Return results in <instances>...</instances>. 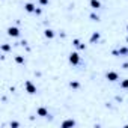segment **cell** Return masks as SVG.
<instances>
[{"instance_id":"30bf717a","label":"cell","mask_w":128,"mask_h":128,"mask_svg":"<svg viewBox=\"0 0 128 128\" xmlns=\"http://www.w3.org/2000/svg\"><path fill=\"white\" fill-rule=\"evenodd\" d=\"M44 36H45L47 39H53V38H54V30H51V29H45V30H44Z\"/></svg>"},{"instance_id":"8992f818","label":"cell","mask_w":128,"mask_h":128,"mask_svg":"<svg viewBox=\"0 0 128 128\" xmlns=\"http://www.w3.org/2000/svg\"><path fill=\"white\" fill-rule=\"evenodd\" d=\"M72 45L77 47L78 50H86V44H82L80 39H72Z\"/></svg>"},{"instance_id":"277c9868","label":"cell","mask_w":128,"mask_h":128,"mask_svg":"<svg viewBox=\"0 0 128 128\" xmlns=\"http://www.w3.org/2000/svg\"><path fill=\"white\" fill-rule=\"evenodd\" d=\"M8 35H9V36H12V38H18V36H20V29H18V27H12V26H11V27L8 29Z\"/></svg>"},{"instance_id":"ba28073f","label":"cell","mask_w":128,"mask_h":128,"mask_svg":"<svg viewBox=\"0 0 128 128\" xmlns=\"http://www.w3.org/2000/svg\"><path fill=\"white\" fill-rule=\"evenodd\" d=\"M24 11H26V12H33V14H35L36 6H35L33 3H26V5H24Z\"/></svg>"},{"instance_id":"2e32d148","label":"cell","mask_w":128,"mask_h":128,"mask_svg":"<svg viewBox=\"0 0 128 128\" xmlns=\"http://www.w3.org/2000/svg\"><path fill=\"white\" fill-rule=\"evenodd\" d=\"M20 126V124L17 122V120H14V122H11V128H18Z\"/></svg>"},{"instance_id":"52a82bcc","label":"cell","mask_w":128,"mask_h":128,"mask_svg":"<svg viewBox=\"0 0 128 128\" xmlns=\"http://www.w3.org/2000/svg\"><path fill=\"white\" fill-rule=\"evenodd\" d=\"M76 125V120H72V119H66V120H63L62 122V128H68V126H74Z\"/></svg>"},{"instance_id":"e0dca14e","label":"cell","mask_w":128,"mask_h":128,"mask_svg":"<svg viewBox=\"0 0 128 128\" xmlns=\"http://www.w3.org/2000/svg\"><path fill=\"white\" fill-rule=\"evenodd\" d=\"M39 5L41 6H47L48 5V0H39Z\"/></svg>"},{"instance_id":"3957f363","label":"cell","mask_w":128,"mask_h":128,"mask_svg":"<svg viewBox=\"0 0 128 128\" xmlns=\"http://www.w3.org/2000/svg\"><path fill=\"white\" fill-rule=\"evenodd\" d=\"M106 78H107L108 82H118V80H119V74H118L116 71H108V72L106 74Z\"/></svg>"},{"instance_id":"ac0fdd59","label":"cell","mask_w":128,"mask_h":128,"mask_svg":"<svg viewBox=\"0 0 128 128\" xmlns=\"http://www.w3.org/2000/svg\"><path fill=\"white\" fill-rule=\"evenodd\" d=\"M90 18L94 20V21H98L100 18H98V15H95V14H90Z\"/></svg>"},{"instance_id":"8fae6325","label":"cell","mask_w":128,"mask_h":128,"mask_svg":"<svg viewBox=\"0 0 128 128\" xmlns=\"http://www.w3.org/2000/svg\"><path fill=\"white\" fill-rule=\"evenodd\" d=\"M90 8L92 9H100L101 8V2H100V0H90Z\"/></svg>"},{"instance_id":"6da1fadb","label":"cell","mask_w":128,"mask_h":128,"mask_svg":"<svg viewBox=\"0 0 128 128\" xmlns=\"http://www.w3.org/2000/svg\"><path fill=\"white\" fill-rule=\"evenodd\" d=\"M68 60H70V63L71 65H78L80 63V54L77 53V51H72V53H70V57H68Z\"/></svg>"},{"instance_id":"d6986e66","label":"cell","mask_w":128,"mask_h":128,"mask_svg":"<svg viewBox=\"0 0 128 128\" xmlns=\"http://www.w3.org/2000/svg\"><path fill=\"white\" fill-rule=\"evenodd\" d=\"M35 14H36V15H41V14H42V9H41V8H36Z\"/></svg>"},{"instance_id":"7a4b0ae2","label":"cell","mask_w":128,"mask_h":128,"mask_svg":"<svg viewBox=\"0 0 128 128\" xmlns=\"http://www.w3.org/2000/svg\"><path fill=\"white\" fill-rule=\"evenodd\" d=\"M24 88H26V92H27V94H30V95H33V94H36V92H38L36 86H35L30 80H27V82L24 83Z\"/></svg>"},{"instance_id":"4fadbf2b","label":"cell","mask_w":128,"mask_h":128,"mask_svg":"<svg viewBox=\"0 0 128 128\" xmlns=\"http://www.w3.org/2000/svg\"><path fill=\"white\" fill-rule=\"evenodd\" d=\"M11 48H12V47H11L9 44H3V45H2V51H3V53H8V51H11Z\"/></svg>"},{"instance_id":"7c38bea8","label":"cell","mask_w":128,"mask_h":128,"mask_svg":"<svg viewBox=\"0 0 128 128\" xmlns=\"http://www.w3.org/2000/svg\"><path fill=\"white\" fill-rule=\"evenodd\" d=\"M15 62L18 63V65H23L24 63V56H15Z\"/></svg>"},{"instance_id":"9a60e30c","label":"cell","mask_w":128,"mask_h":128,"mask_svg":"<svg viewBox=\"0 0 128 128\" xmlns=\"http://www.w3.org/2000/svg\"><path fill=\"white\" fill-rule=\"evenodd\" d=\"M120 88L122 89H128V78H125V80L120 82Z\"/></svg>"},{"instance_id":"9c48e42d","label":"cell","mask_w":128,"mask_h":128,"mask_svg":"<svg viewBox=\"0 0 128 128\" xmlns=\"http://www.w3.org/2000/svg\"><path fill=\"white\" fill-rule=\"evenodd\" d=\"M36 114H38V116H42V118H45V116H48V110H47L45 107H39V108L36 110Z\"/></svg>"},{"instance_id":"5b68a950","label":"cell","mask_w":128,"mask_h":128,"mask_svg":"<svg viewBox=\"0 0 128 128\" xmlns=\"http://www.w3.org/2000/svg\"><path fill=\"white\" fill-rule=\"evenodd\" d=\"M100 38H101L100 32H94V33L90 35V39H89V42H90V44H96V42L100 41Z\"/></svg>"},{"instance_id":"5bb4252c","label":"cell","mask_w":128,"mask_h":128,"mask_svg":"<svg viewBox=\"0 0 128 128\" xmlns=\"http://www.w3.org/2000/svg\"><path fill=\"white\" fill-rule=\"evenodd\" d=\"M70 88L71 89H78L80 88V83L78 82H70Z\"/></svg>"},{"instance_id":"ffe728a7","label":"cell","mask_w":128,"mask_h":128,"mask_svg":"<svg viewBox=\"0 0 128 128\" xmlns=\"http://www.w3.org/2000/svg\"><path fill=\"white\" fill-rule=\"evenodd\" d=\"M126 32H128V24H126Z\"/></svg>"},{"instance_id":"44dd1931","label":"cell","mask_w":128,"mask_h":128,"mask_svg":"<svg viewBox=\"0 0 128 128\" xmlns=\"http://www.w3.org/2000/svg\"><path fill=\"white\" fill-rule=\"evenodd\" d=\"M126 126H128V124H126Z\"/></svg>"}]
</instances>
